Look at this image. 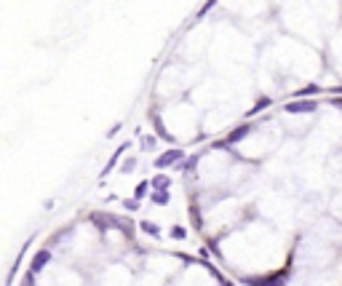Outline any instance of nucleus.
<instances>
[{
    "label": "nucleus",
    "mask_w": 342,
    "mask_h": 286,
    "mask_svg": "<svg viewBox=\"0 0 342 286\" xmlns=\"http://www.w3.org/2000/svg\"><path fill=\"white\" fill-rule=\"evenodd\" d=\"M283 110L291 112V115H297V112H313V110H318V102H313V99H294Z\"/></svg>",
    "instance_id": "obj_4"
},
{
    "label": "nucleus",
    "mask_w": 342,
    "mask_h": 286,
    "mask_svg": "<svg viewBox=\"0 0 342 286\" xmlns=\"http://www.w3.org/2000/svg\"><path fill=\"white\" fill-rule=\"evenodd\" d=\"M49 262H51V252H49V249H40V252L35 254L32 265H30V273H35V275H37V273H40V270H43Z\"/></svg>",
    "instance_id": "obj_5"
},
{
    "label": "nucleus",
    "mask_w": 342,
    "mask_h": 286,
    "mask_svg": "<svg viewBox=\"0 0 342 286\" xmlns=\"http://www.w3.org/2000/svg\"><path fill=\"white\" fill-rule=\"evenodd\" d=\"M334 104H337V107H342V99H334Z\"/></svg>",
    "instance_id": "obj_20"
},
{
    "label": "nucleus",
    "mask_w": 342,
    "mask_h": 286,
    "mask_svg": "<svg viewBox=\"0 0 342 286\" xmlns=\"http://www.w3.org/2000/svg\"><path fill=\"white\" fill-rule=\"evenodd\" d=\"M91 222L97 225L99 230H110V227H112V230H123L131 238V222L126 225V222H120V219H115L112 214H107V217H104V214H91Z\"/></svg>",
    "instance_id": "obj_1"
},
{
    "label": "nucleus",
    "mask_w": 342,
    "mask_h": 286,
    "mask_svg": "<svg viewBox=\"0 0 342 286\" xmlns=\"http://www.w3.org/2000/svg\"><path fill=\"white\" fill-rule=\"evenodd\" d=\"M195 164H198V155H193V158L187 160V164H185V171H195Z\"/></svg>",
    "instance_id": "obj_15"
},
{
    "label": "nucleus",
    "mask_w": 342,
    "mask_h": 286,
    "mask_svg": "<svg viewBox=\"0 0 342 286\" xmlns=\"http://www.w3.org/2000/svg\"><path fill=\"white\" fill-rule=\"evenodd\" d=\"M153 203H158V206H168V203H171L168 190H155V193H153Z\"/></svg>",
    "instance_id": "obj_7"
},
{
    "label": "nucleus",
    "mask_w": 342,
    "mask_h": 286,
    "mask_svg": "<svg viewBox=\"0 0 342 286\" xmlns=\"http://www.w3.org/2000/svg\"><path fill=\"white\" fill-rule=\"evenodd\" d=\"M150 185H153V182H139V185H137V190H134L137 201H139V198H145V193H147V187H150Z\"/></svg>",
    "instance_id": "obj_12"
},
{
    "label": "nucleus",
    "mask_w": 342,
    "mask_h": 286,
    "mask_svg": "<svg viewBox=\"0 0 342 286\" xmlns=\"http://www.w3.org/2000/svg\"><path fill=\"white\" fill-rule=\"evenodd\" d=\"M123 206H126L129 212H137V209H139V201H137V198H134V201H123Z\"/></svg>",
    "instance_id": "obj_14"
},
{
    "label": "nucleus",
    "mask_w": 342,
    "mask_h": 286,
    "mask_svg": "<svg viewBox=\"0 0 342 286\" xmlns=\"http://www.w3.org/2000/svg\"><path fill=\"white\" fill-rule=\"evenodd\" d=\"M171 238H177V241H182V238H187V230L182 225H174L171 227Z\"/></svg>",
    "instance_id": "obj_10"
},
{
    "label": "nucleus",
    "mask_w": 342,
    "mask_h": 286,
    "mask_svg": "<svg viewBox=\"0 0 342 286\" xmlns=\"http://www.w3.org/2000/svg\"><path fill=\"white\" fill-rule=\"evenodd\" d=\"M153 120H155V129H158V134L163 137V139H171V134H168V131L163 129V123H160V118H158V115H153Z\"/></svg>",
    "instance_id": "obj_13"
},
{
    "label": "nucleus",
    "mask_w": 342,
    "mask_h": 286,
    "mask_svg": "<svg viewBox=\"0 0 342 286\" xmlns=\"http://www.w3.org/2000/svg\"><path fill=\"white\" fill-rule=\"evenodd\" d=\"M246 286H286V275L283 273H273L268 278H256V275H249V278H243Z\"/></svg>",
    "instance_id": "obj_2"
},
{
    "label": "nucleus",
    "mask_w": 342,
    "mask_h": 286,
    "mask_svg": "<svg viewBox=\"0 0 342 286\" xmlns=\"http://www.w3.org/2000/svg\"><path fill=\"white\" fill-rule=\"evenodd\" d=\"M134 166H137V160H134V158H129V160H126V164H123V171H126V174H129V171H131V169H134Z\"/></svg>",
    "instance_id": "obj_16"
},
{
    "label": "nucleus",
    "mask_w": 342,
    "mask_h": 286,
    "mask_svg": "<svg viewBox=\"0 0 342 286\" xmlns=\"http://www.w3.org/2000/svg\"><path fill=\"white\" fill-rule=\"evenodd\" d=\"M123 152H126V145H123V147H118V152H115V155L110 158V164H107V166L102 169V177H107V174H110V171H112V166H115L118 160H120V155H123Z\"/></svg>",
    "instance_id": "obj_8"
},
{
    "label": "nucleus",
    "mask_w": 342,
    "mask_h": 286,
    "mask_svg": "<svg viewBox=\"0 0 342 286\" xmlns=\"http://www.w3.org/2000/svg\"><path fill=\"white\" fill-rule=\"evenodd\" d=\"M24 286H35V273H27L24 275Z\"/></svg>",
    "instance_id": "obj_17"
},
{
    "label": "nucleus",
    "mask_w": 342,
    "mask_h": 286,
    "mask_svg": "<svg viewBox=\"0 0 342 286\" xmlns=\"http://www.w3.org/2000/svg\"><path fill=\"white\" fill-rule=\"evenodd\" d=\"M249 131H251L249 123H243V126H235V129L230 131V134H227V145H235V142L246 139V137H249Z\"/></svg>",
    "instance_id": "obj_6"
},
{
    "label": "nucleus",
    "mask_w": 342,
    "mask_h": 286,
    "mask_svg": "<svg viewBox=\"0 0 342 286\" xmlns=\"http://www.w3.org/2000/svg\"><path fill=\"white\" fill-rule=\"evenodd\" d=\"M217 281H220L222 286H230V283H227V281H222V275H217Z\"/></svg>",
    "instance_id": "obj_18"
},
{
    "label": "nucleus",
    "mask_w": 342,
    "mask_h": 286,
    "mask_svg": "<svg viewBox=\"0 0 342 286\" xmlns=\"http://www.w3.org/2000/svg\"><path fill=\"white\" fill-rule=\"evenodd\" d=\"M168 185H171L168 177H155V179H153V187H155V190H166Z\"/></svg>",
    "instance_id": "obj_11"
},
{
    "label": "nucleus",
    "mask_w": 342,
    "mask_h": 286,
    "mask_svg": "<svg viewBox=\"0 0 342 286\" xmlns=\"http://www.w3.org/2000/svg\"><path fill=\"white\" fill-rule=\"evenodd\" d=\"M331 91H334V94H342V86H337V89H331Z\"/></svg>",
    "instance_id": "obj_19"
},
{
    "label": "nucleus",
    "mask_w": 342,
    "mask_h": 286,
    "mask_svg": "<svg viewBox=\"0 0 342 286\" xmlns=\"http://www.w3.org/2000/svg\"><path fill=\"white\" fill-rule=\"evenodd\" d=\"M142 233H147V235L158 238V235H160V227H158V225H153V222H142Z\"/></svg>",
    "instance_id": "obj_9"
},
{
    "label": "nucleus",
    "mask_w": 342,
    "mask_h": 286,
    "mask_svg": "<svg viewBox=\"0 0 342 286\" xmlns=\"http://www.w3.org/2000/svg\"><path fill=\"white\" fill-rule=\"evenodd\" d=\"M182 158H185L182 150H168V152H163V155L155 158V166H158V169H168V166L182 164Z\"/></svg>",
    "instance_id": "obj_3"
}]
</instances>
